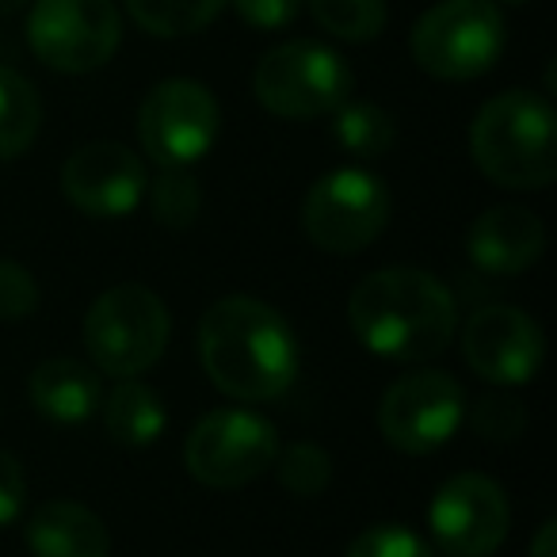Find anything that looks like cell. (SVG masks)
Segmentation results:
<instances>
[{
    "label": "cell",
    "mask_w": 557,
    "mask_h": 557,
    "mask_svg": "<svg viewBox=\"0 0 557 557\" xmlns=\"http://www.w3.org/2000/svg\"><path fill=\"white\" fill-rule=\"evenodd\" d=\"M199 359L207 379L233 401H275L302 363L287 318L248 295H230L202 313Z\"/></svg>",
    "instance_id": "obj_1"
},
{
    "label": "cell",
    "mask_w": 557,
    "mask_h": 557,
    "mask_svg": "<svg viewBox=\"0 0 557 557\" xmlns=\"http://www.w3.org/2000/svg\"><path fill=\"white\" fill-rule=\"evenodd\" d=\"M348 321L371 356L394 363H428L455 341L458 302L432 271L382 268L356 283Z\"/></svg>",
    "instance_id": "obj_2"
},
{
    "label": "cell",
    "mask_w": 557,
    "mask_h": 557,
    "mask_svg": "<svg viewBox=\"0 0 557 557\" xmlns=\"http://www.w3.org/2000/svg\"><path fill=\"white\" fill-rule=\"evenodd\" d=\"M470 153L481 176L508 191H542L557 180V115L546 96L511 88L478 111Z\"/></svg>",
    "instance_id": "obj_3"
},
{
    "label": "cell",
    "mask_w": 557,
    "mask_h": 557,
    "mask_svg": "<svg viewBox=\"0 0 557 557\" xmlns=\"http://www.w3.org/2000/svg\"><path fill=\"white\" fill-rule=\"evenodd\" d=\"M81 333L96 371L111 379H138L161 363L172 336V318L161 295L146 283H119L88 306Z\"/></svg>",
    "instance_id": "obj_4"
},
{
    "label": "cell",
    "mask_w": 557,
    "mask_h": 557,
    "mask_svg": "<svg viewBox=\"0 0 557 557\" xmlns=\"http://www.w3.org/2000/svg\"><path fill=\"white\" fill-rule=\"evenodd\" d=\"M504 54L496 0H440L412 27V58L435 81L485 77Z\"/></svg>",
    "instance_id": "obj_5"
},
{
    "label": "cell",
    "mask_w": 557,
    "mask_h": 557,
    "mask_svg": "<svg viewBox=\"0 0 557 557\" xmlns=\"http://www.w3.org/2000/svg\"><path fill=\"white\" fill-rule=\"evenodd\" d=\"M252 92L263 111L290 123L333 115L351 96V70L333 47L310 39L268 50L252 73Z\"/></svg>",
    "instance_id": "obj_6"
},
{
    "label": "cell",
    "mask_w": 557,
    "mask_h": 557,
    "mask_svg": "<svg viewBox=\"0 0 557 557\" xmlns=\"http://www.w3.org/2000/svg\"><path fill=\"white\" fill-rule=\"evenodd\" d=\"M278 432L252 409H214L184 440V470L207 488H245L271 470Z\"/></svg>",
    "instance_id": "obj_7"
},
{
    "label": "cell",
    "mask_w": 557,
    "mask_h": 557,
    "mask_svg": "<svg viewBox=\"0 0 557 557\" xmlns=\"http://www.w3.org/2000/svg\"><path fill=\"white\" fill-rule=\"evenodd\" d=\"M389 225V187L367 169L325 172L306 191L302 233L333 256L363 252Z\"/></svg>",
    "instance_id": "obj_8"
},
{
    "label": "cell",
    "mask_w": 557,
    "mask_h": 557,
    "mask_svg": "<svg viewBox=\"0 0 557 557\" xmlns=\"http://www.w3.org/2000/svg\"><path fill=\"white\" fill-rule=\"evenodd\" d=\"M222 134V108L199 81L172 77L149 88L138 108V138L161 169H191L214 149Z\"/></svg>",
    "instance_id": "obj_9"
},
{
    "label": "cell",
    "mask_w": 557,
    "mask_h": 557,
    "mask_svg": "<svg viewBox=\"0 0 557 557\" xmlns=\"http://www.w3.org/2000/svg\"><path fill=\"white\" fill-rule=\"evenodd\" d=\"M35 58L54 73H92L115 58L123 16L111 0H39L27 20Z\"/></svg>",
    "instance_id": "obj_10"
},
{
    "label": "cell",
    "mask_w": 557,
    "mask_h": 557,
    "mask_svg": "<svg viewBox=\"0 0 557 557\" xmlns=\"http://www.w3.org/2000/svg\"><path fill=\"white\" fill-rule=\"evenodd\" d=\"M466 420V389L450 371H412L382 394L379 432L401 455H432L447 447Z\"/></svg>",
    "instance_id": "obj_11"
},
{
    "label": "cell",
    "mask_w": 557,
    "mask_h": 557,
    "mask_svg": "<svg viewBox=\"0 0 557 557\" xmlns=\"http://www.w3.org/2000/svg\"><path fill=\"white\" fill-rule=\"evenodd\" d=\"M511 527L508 493L485 473H455L428 504L435 557H493Z\"/></svg>",
    "instance_id": "obj_12"
},
{
    "label": "cell",
    "mask_w": 557,
    "mask_h": 557,
    "mask_svg": "<svg viewBox=\"0 0 557 557\" xmlns=\"http://www.w3.org/2000/svg\"><path fill=\"white\" fill-rule=\"evenodd\" d=\"M462 359L478 379L496 389H516L534 382L546 359V336L539 321L519 306H481L466 318Z\"/></svg>",
    "instance_id": "obj_13"
},
{
    "label": "cell",
    "mask_w": 557,
    "mask_h": 557,
    "mask_svg": "<svg viewBox=\"0 0 557 557\" xmlns=\"http://www.w3.org/2000/svg\"><path fill=\"white\" fill-rule=\"evenodd\" d=\"M146 187V164L123 141H88L62 164V195L88 218L131 214Z\"/></svg>",
    "instance_id": "obj_14"
},
{
    "label": "cell",
    "mask_w": 557,
    "mask_h": 557,
    "mask_svg": "<svg viewBox=\"0 0 557 557\" xmlns=\"http://www.w3.org/2000/svg\"><path fill=\"white\" fill-rule=\"evenodd\" d=\"M546 252V225L519 202H500L473 218L466 233V256L485 275H523Z\"/></svg>",
    "instance_id": "obj_15"
},
{
    "label": "cell",
    "mask_w": 557,
    "mask_h": 557,
    "mask_svg": "<svg viewBox=\"0 0 557 557\" xmlns=\"http://www.w3.org/2000/svg\"><path fill=\"white\" fill-rule=\"evenodd\" d=\"M27 397H32L35 412L54 424H85L103 401L100 371L81 359H47L27 379Z\"/></svg>",
    "instance_id": "obj_16"
},
{
    "label": "cell",
    "mask_w": 557,
    "mask_h": 557,
    "mask_svg": "<svg viewBox=\"0 0 557 557\" xmlns=\"http://www.w3.org/2000/svg\"><path fill=\"white\" fill-rule=\"evenodd\" d=\"M32 557H111L103 519L81 500H47L27 523Z\"/></svg>",
    "instance_id": "obj_17"
},
{
    "label": "cell",
    "mask_w": 557,
    "mask_h": 557,
    "mask_svg": "<svg viewBox=\"0 0 557 557\" xmlns=\"http://www.w3.org/2000/svg\"><path fill=\"white\" fill-rule=\"evenodd\" d=\"M100 417L108 435L119 443V447H153L161 440L164 424V401L153 386H146L141 379H119V386L111 389L100 401Z\"/></svg>",
    "instance_id": "obj_18"
},
{
    "label": "cell",
    "mask_w": 557,
    "mask_h": 557,
    "mask_svg": "<svg viewBox=\"0 0 557 557\" xmlns=\"http://www.w3.org/2000/svg\"><path fill=\"white\" fill-rule=\"evenodd\" d=\"M42 126L39 88L20 70L0 65V161H16L32 149Z\"/></svg>",
    "instance_id": "obj_19"
},
{
    "label": "cell",
    "mask_w": 557,
    "mask_h": 557,
    "mask_svg": "<svg viewBox=\"0 0 557 557\" xmlns=\"http://www.w3.org/2000/svg\"><path fill=\"white\" fill-rule=\"evenodd\" d=\"M333 138L356 161H374V157L389 153L397 141V126L386 108L371 100H344L333 111Z\"/></svg>",
    "instance_id": "obj_20"
},
{
    "label": "cell",
    "mask_w": 557,
    "mask_h": 557,
    "mask_svg": "<svg viewBox=\"0 0 557 557\" xmlns=\"http://www.w3.org/2000/svg\"><path fill=\"white\" fill-rule=\"evenodd\" d=\"M123 4L146 35L180 39L214 24L230 0H123Z\"/></svg>",
    "instance_id": "obj_21"
},
{
    "label": "cell",
    "mask_w": 557,
    "mask_h": 557,
    "mask_svg": "<svg viewBox=\"0 0 557 557\" xmlns=\"http://www.w3.org/2000/svg\"><path fill=\"white\" fill-rule=\"evenodd\" d=\"M325 35L341 42H371L386 32V0H306Z\"/></svg>",
    "instance_id": "obj_22"
},
{
    "label": "cell",
    "mask_w": 557,
    "mask_h": 557,
    "mask_svg": "<svg viewBox=\"0 0 557 557\" xmlns=\"http://www.w3.org/2000/svg\"><path fill=\"white\" fill-rule=\"evenodd\" d=\"M153 218L172 233H184L199 222L202 210V187L191 176V169H161V176L146 187Z\"/></svg>",
    "instance_id": "obj_23"
},
{
    "label": "cell",
    "mask_w": 557,
    "mask_h": 557,
    "mask_svg": "<svg viewBox=\"0 0 557 557\" xmlns=\"http://www.w3.org/2000/svg\"><path fill=\"white\" fill-rule=\"evenodd\" d=\"M271 470H275V481L287 488V493L310 500V496L325 493L329 481H333V458H329V450L318 447V443L298 440V443H287V447H278Z\"/></svg>",
    "instance_id": "obj_24"
},
{
    "label": "cell",
    "mask_w": 557,
    "mask_h": 557,
    "mask_svg": "<svg viewBox=\"0 0 557 557\" xmlns=\"http://www.w3.org/2000/svg\"><path fill=\"white\" fill-rule=\"evenodd\" d=\"M344 557H435L432 542L401 523H374L351 539Z\"/></svg>",
    "instance_id": "obj_25"
},
{
    "label": "cell",
    "mask_w": 557,
    "mask_h": 557,
    "mask_svg": "<svg viewBox=\"0 0 557 557\" xmlns=\"http://www.w3.org/2000/svg\"><path fill=\"white\" fill-rule=\"evenodd\" d=\"M470 428L485 443H511L523 435L527 409H523V401H516L511 394H488V397H481V401H473Z\"/></svg>",
    "instance_id": "obj_26"
},
{
    "label": "cell",
    "mask_w": 557,
    "mask_h": 557,
    "mask_svg": "<svg viewBox=\"0 0 557 557\" xmlns=\"http://www.w3.org/2000/svg\"><path fill=\"white\" fill-rule=\"evenodd\" d=\"M42 302L39 278L16 260H0V321H27Z\"/></svg>",
    "instance_id": "obj_27"
},
{
    "label": "cell",
    "mask_w": 557,
    "mask_h": 557,
    "mask_svg": "<svg viewBox=\"0 0 557 557\" xmlns=\"http://www.w3.org/2000/svg\"><path fill=\"white\" fill-rule=\"evenodd\" d=\"M233 9L256 32H278V27L295 24L302 0H233Z\"/></svg>",
    "instance_id": "obj_28"
},
{
    "label": "cell",
    "mask_w": 557,
    "mask_h": 557,
    "mask_svg": "<svg viewBox=\"0 0 557 557\" xmlns=\"http://www.w3.org/2000/svg\"><path fill=\"white\" fill-rule=\"evenodd\" d=\"M27 508V473L16 455L0 450V527L16 523Z\"/></svg>",
    "instance_id": "obj_29"
},
{
    "label": "cell",
    "mask_w": 557,
    "mask_h": 557,
    "mask_svg": "<svg viewBox=\"0 0 557 557\" xmlns=\"http://www.w3.org/2000/svg\"><path fill=\"white\" fill-rule=\"evenodd\" d=\"M527 557H557V519H546V523L539 527Z\"/></svg>",
    "instance_id": "obj_30"
},
{
    "label": "cell",
    "mask_w": 557,
    "mask_h": 557,
    "mask_svg": "<svg viewBox=\"0 0 557 557\" xmlns=\"http://www.w3.org/2000/svg\"><path fill=\"white\" fill-rule=\"evenodd\" d=\"M24 4L27 0H0V16H12V12H20Z\"/></svg>",
    "instance_id": "obj_31"
},
{
    "label": "cell",
    "mask_w": 557,
    "mask_h": 557,
    "mask_svg": "<svg viewBox=\"0 0 557 557\" xmlns=\"http://www.w3.org/2000/svg\"><path fill=\"white\" fill-rule=\"evenodd\" d=\"M511 4H519V0H511Z\"/></svg>",
    "instance_id": "obj_32"
}]
</instances>
